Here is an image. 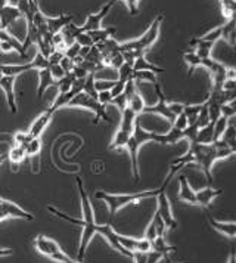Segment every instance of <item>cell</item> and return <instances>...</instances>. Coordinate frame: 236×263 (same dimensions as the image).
<instances>
[{
    "mask_svg": "<svg viewBox=\"0 0 236 263\" xmlns=\"http://www.w3.org/2000/svg\"><path fill=\"white\" fill-rule=\"evenodd\" d=\"M77 183V188H78V194H80V200H82V209H83V219H75V217H71V216L65 215L62 212H59L56 207L53 205H47V210L55 215L62 220H67L72 225H78L83 227V234H82V241H80V247H78V262H84V256H86V250H87V246L90 242V239L93 238L94 234H102L106 238V241L111 244V247H114L118 253H121L123 256H127L130 259H133V253L129 250H126L120 242H118V234L114 231V228L111 223H106L104 227H99L94 223L93 219V209H92V204L89 200V195L84 190V185H83V180L80 178L75 179Z\"/></svg>",
    "mask_w": 236,
    "mask_h": 263,
    "instance_id": "6da1fadb",
    "label": "cell"
},
{
    "mask_svg": "<svg viewBox=\"0 0 236 263\" xmlns=\"http://www.w3.org/2000/svg\"><path fill=\"white\" fill-rule=\"evenodd\" d=\"M163 20H164V15L160 13L155 20L152 21L151 27L146 30V33L141 36L136 40H131L127 43H123L120 45V52L124 58L126 64L133 65L136 58L139 57H145V53L148 52V49L152 46L153 43L156 42V39L160 36V30H161V24H163Z\"/></svg>",
    "mask_w": 236,
    "mask_h": 263,
    "instance_id": "7a4b0ae2",
    "label": "cell"
},
{
    "mask_svg": "<svg viewBox=\"0 0 236 263\" xmlns=\"http://www.w3.org/2000/svg\"><path fill=\"white\" fill-rule=\"evenodd\" d=\"M168 185L163 183L161 188L158 190H151V191H142V192H134V194H108L104 191H96L94 192V197L97 200H104L108 207H109V223L112 220V217L115 216L118 210H121L123 207L129 205V204H137L141 203L142 200L145 198H152L156 197L161 191H165Z\"/></svg>",
    "mask_w": 236,
    "mask_h": 263,
    "instance_id": "3957f363",
    "label": "cell"
},
{
    "mask_svg": "<svg viewBox=\"0 0 236 263\" xmlns=\"http://www.w3.org/2000/svg\"><path fill=\"white\" fill-rule=\"evenodd\" d=\"M156 142V144L163 145V133H155V132L145 130L141 126L139 120H136L134 123V129L130 136L129 142L126 145V148L129 149L130 160H131V172H133V178L134 180H139L141 173H139V161H137V154L139 149L143 144L146 142Z\"/></svg>",
    "mask_w": 236,
    "mask_h": 263,
    "instance_id": "277c9868",
    "label": "cell"
},
{
    "mask_svg": "<svg viewBox=\"0 0 236 263\" xmlns=\"http://www.w3.org/2000/svg\"><path fill=\"white\" fill-rule=\"evenodd\" d=\"M189 153L193 156V163H198L201 168L204 170L208 186L212 183V164L219 160L217 158V149L214 144H198V142H190L189 145Z\"/></svg>",
    "mask_w": 236,
    "mask_h": 263,
    "instance_id": "5b68a950",
    "label": "cell"
},
{
    "mask_svg": "<svg viewBox=\"0 0 236 263\" xmlns=\"http://www.w3.org/2000/svg\"><path fill=\"white\" fill-rule=\"evenodd\" d=\"M34 246L37 251L43 256L49 257L50 260L58 263H84L78 262V260H72L68 254H65L62 249L59 247V244L53 239L47 238L45 235H38L34 239Z\"/></svg>",
    "mask_w": 236,
    "mask_h": 263,
    "instance_id": "8992f818",
    "label": "cell"
},
{
    "mask_svg": "<svg viewBox=\"0 0 236 263\" xmlns=\"http://www.w3.org/2000/svg\"><path fill=\"white\" fill-rule=\"evenodd\" d=\"M67 107H82L86 108V109H90L94 112V124H97L101 120H105V121H109L108 120V116H106V105H102L97 99H94L92 96H89L84 92H80L77 95L74 96L68 102Z\"/></svg>",
    "mask_w": 236,
    "mask_h": 263,
    "instance_id": "52a82bcc",
    "label": "cell"
},
{
    "mask_svg": "<svg viewBox=\"0 0 236 263\" xmlns=\"http://www.w3.org/2000/svg\"><path fill=\"white\" fill-rule=\"evenodd\" d=\"M153 87H155V92H156V96H158V102L152 105V107H145L143 108V112H151V114H160V116H163L164 119H167L171 124L174 123V120H176V116L170 111V108H168V102H167V99H165V95L163 93V90H161V86L156 83H153Z\"/></svg>",
    "mask_w": 236,
    "mask_h": 263,
    "instance_id": "ba28073f",
    "label": "cell"
},
{
    "mask_svg": "<svg viewBox=\"0 0 236 263\" xmlns=\"http://www.w3.org/2000/svg\"><path fill=\"white\" fill-rule=\"evenodd\" d=\"M8 217H16V219H24V220H34V216L28 212H25L23 207L18 204L3 200L0 197V222L8 219Z\"/></svg>",
    "mask_w": 236,
    "mask_h": 263,
    "instance_id": "9c48e42d",
    "label": "cell"
},
{
    "mask_svg": "<svg viewBox=\"0 0 236 263\" xmlns=\"http://www.w3.org/2000/svg\"><path fill=\"white\" fill-rule=\"evenodd\" d=\"M156 198H158V209H156V212L160 213L161 219L164 220L167 229H176L177 220L174 219V216H173L171 204H170V200H168L165 191L160 192V194L156 195Z\"/></svg>",
    "mask_w": 236,
    "mask_h": 263,
    "instance_id": "30bf717a",
    "label": "cell"
},
{
    "mask_svg": "<svg viewBox=\"0 0 236 263\" xmlns=\"http://www.w3.org/2000/svg\"><path fill=\"white\" fill-rule=\"evenodd\" d=\"M56 111L53 109L52 107H49L46 111H43L37 119L34 120V123L31 124V127H30V136L31 138H40L42 135H43V132L47 127V124L50 123V120H52V116L55 114Z\"/></svg>",
    "mask_w": 236,
    "mask_h": 263,
    "instance_id": "8fae6325",
    "label": "cell"
},
{
    "mask_svg": "<svg viewBox=\"0 0 236 263\" xmlns=\"http://www.w3.org/2000/svg\"><path fill=\"white\" fill-rule=\"evenodd\" d=\"M15 76H2L0 79V87L5 90L6 99H8V105L11 108V111L15 114L16 112V102H15Z\"/></svg>",
    "mask_w": 236,
    "mask_h": 263,
    "instance_id": "7c38bea8",
    "label": "cell"
},
{
    "mask_svg": "<svg viewBox=\"0 0 236 263\" xmlns=\"http://www.w3.org/2000/svg\"><path fill=\"white\" fill-rule=\"evenodd\" d=\"M179 200L183 203L196 205V191L192 190L189 180L185 176L179 178Z\"/></svg>",
    "mask_w": 236,
    "mask_h": 263,
    "instance_id": "4fadbf2b",
    "label": "cell"
},
{
    "mask_svg": "<svg viewBox=\"0 0 236 263\" xmlns=\"http://www.w3.org/2000/svg\"><path fill=\"white\" fill-rule=\"evenodd\" d=\"M21 16H23V13L19 12V9L15 8V6L6 5L5 8H2L0 9V25H2V30H6L9 25L13 24Z\"/></svg>",
    "mask_w": 236,
    "mask_h": 263,
    "instance_id": "5bb4252c",
    "label": "cell"
},
{
    "mask_svg": "<svg viewBox=\"0 0 236 263\" xmlns=\"http://www.w3.org/2000/svg\"><path fill=\"white\" fill-rule=\"evenodd\" d=\"M72 21V15H67V13H61L56 18H50V16H46V23H47V30L50 34H58L64 30L65 25H68Z\"/></svg>",
    "mask_w": 236,
    "mask_h": 263,
    "instance_id": "9a60e30c",
    "label": "cell"
},
{
    "mask_svg": "<svg viewBox=\"0 0 236 263\" xmlns=\"http://www.w3.org/2000/svg\"><path fill=\"white\" fill-rule=\"evenodd\" d=\"M208 222H210L212 229H215L217 232H220L224 237H229V238H235L236 237V222H222V220H217L214 217H208Z\"/></svg>",
    "mask_w": 236,
    "mask_h": 263,
    "instance_id": "2e32d148",
    "label": "cell"
},
{
    "mask_svg": "<svg viewBox=\"0 0 236 263\" xmlns=\"http://www.w3.org/2000/svg\"><path fill=\"white\" fill-rule=\"evenodd\" d=\"M0 42H5V43H8L9 46H11L12 50H16L19 55H21V58H23L24 64H25V61H27V49L24 48V45L19 42V40H16V37H13L12 34H9L6 30H0Z\"/></svg>",
    "mask_w": 236,
    "mask_h": 263,
    "instance_id": "e0dca14e",
    "label": "cell"
},
{
    "mask_svg": "<svg viewBox=\"0 0 236 263\" xmlns=\"http://www.w3.org/2000/svg\"><path fill=\"white\" fill-rule=\"evenodd\" d=\"M222 190H212L211 186H207L201 191H196V204L202 207H208L212 203V200L215 197H219L222 194Z\"/></svg>",
    "mask_w": 236,
    "mask_h": 263,
    "instance_id": "ac0fdd59",
    "label": "cell"
},
{
    "mask_svg": "<svg viewBox=\"0 0 236 263\" xmlns=\"http://www.w3.org/2000/svg\"><path fill=\"white\" fill-rule=\"evenodd\" d=\"M222 39L232 48H236V21L227 20L226 24L222 25Z\"/></svg>",
    "mask_w": 236,
    "mask_h": 263,
    "instance_id": "d6986e66",
    "label": "cell"
},
{
    "mask_svg": "<svg viewBox=\"0 0 236 263\" xmlns=\"http://www.w3.org/2000/svg\"><path fill=\"white\" fill-rule=\"evenodd\" d=\"M137 120V114L134 111H131L129 107L126 108L123 111V119H121V124H120V130L126 132V133H133V129H134V123Z\"/></svg>",
    "mask_w": 236,
    "mask_h": 263,
    "instance_id": "ffe728a7",
    "label": "cell"
},
{
    "mask_svg": "<svg viewBox=\"0 0 236 263\" xmlns=\"http://www.w3.org/2000/svg\"><path fill=\"white\" fill-rule=\"evenodd\" d=\"M38 77H40V84H38V89H37V98L40 99L43 96V92L46 90L50 84H55L56 86V80L52 77L49 67L43 68V70H38Z\"/></svg>",
    "mask_w": 236,
    "mask_h": 263,
    "instance_id": "44dd1931",
    "label": "cell"
},
{
    "mask_svg": "<svg viewBox=\"0 0 236 263\" xmlns=\"http://www.w3.org/2000/svg\"><path fill=\"white\" fill-rule=\"evenodd\" d=\"M133 71H151L153 74H158V72H164V68L148 62L145 60V57H139V58H136L134 64H133Z\"/></svg>",
    "mask_w": 236,
    "mask_h": 263,
    "instance_id": "7402d4cb",
    "label": "cell"
},
{
    "mask_svg": "<svg viewBox=\"0 0 236 263\" xmlns=\"http://www.w3.org/2000/svg\"><path fill=\"white\" fill-rule=\"evenodd\" d=\"M195 142H198V144H212L214 142V123L212 121H210L204 127H200Z\"/></svg>",
    "mask_w": 236,
    "mask_h": 263,
    "instance_id": "603a6c76",
    "label": "cell"
},
{
    "mask_svg": "<svg viewBox=\"0 0 236 263\" xmlns=\"http://www.w3.org/2000/svg\"><path fill=\"white\" fill-rule=\"evenodd\" d=\"M115 31H117V28H112V27L111 28H99V30H94V31H89L87 36L93 40L94 45H97V43H102L108 39H111L115 34Z\"/></svg>",
    "mask_w": 236,
    "mask_h": 263,
    "instance_id": "cb8c5ba5",
    "label": "cell"
},
{
    "mask_svg": "<svg viewBox=\"0 0 236 263\" xmlns=\"http://www.w3.org/2000/svg\"><path fill=\"white\" fill-rule=\"evenodd\" d=\"M151 244H152V250L161 253V254L164 256L165 260H170V259H168V254L176 250V247H173V246H168V244L165 242L164 237H156V238L153 239Z\"/></svg>",
    "mask_w": 236,
    "mask_h": 263,
    "instance_id": "d4e9b609",
    "label": "cell"
},
{
    "mask_svg": "<svg viewBox=\"0 0 236 263\" xmlns=\"http://www.w3.org/2000/svg\"><path fill=\"white\" fill-rule=\"evenodd\" d=\"M182 139H185V133L183 130L176 129L174 126L167 133H163V145H176Z\"/></svg>",
    "mask_w": 236,
    "mask_h": 263,
    "instance_id": "484cf974",
    "label": "cell"
},
{
    "mask_svg": "<svg viewBox=\"0 0 236 263\" xmlns=\"http://www.w3.org/2000/svg\"><path fill=\"white\" fill-rule=\"evenodd\" d=\"M223 139L224 142L227 144V146L233 151V154L236 156V126L235 124H229L227 126V129L224 132L223 135Z\"/></svg>",
    "mask_w": 236,
    "mask_h": 263,
    "instance_id": "4316f807",
    "label": "cell"
},
{
    "mask_svg": "<svg viewBox=\"0 0 236 263\" xmlns=\"http://www.w3.org/2000/svg\"><path fill=\"white\" fill-rule=\"evenodd\" d=\"M130 133H126V132L120 130L118 129L117 133H115V136H114V139H112V144L109 145V149H118V148H124L127 142H129L130 139Z\"/></svg>",
    "mask_w": 236,
    "mask_h": 263,
    "instance_id": "83f0119b",
    "label": "cell"
},
{
    "mask_svg": "<svg viewBox=\"0 0 236 263\" xmlns=\"http://www.w3.org/2000/svg\"><path fill=\"white\" fill-rule=\"evenodd\" d=\"M183 58H185L186 64L189 65V74H192V72L195 71L196 67H201V58L196 55V52L193 49L186 50L185 55H183Z\"/></svg>",
    "mask_w": 236,
    "mask_h": 263,
    "instance_id": "f1b7e54d",
    "label": "cell"
},
{
    "mask_svg": "<svg viewBox=\"0 0 236 263\" xmlns=\"http://www.w3.org/2000/svg\"><path fill=\"white\" fill-rule=\"evenodd\" d=\"M222 5V12L227 20H235L236 21V0H220Z\"/></svg>",
    "mask_w": 236,
    "mask_h": 263,
    "instance_id": "f546056e",
    "label": "cell"
},
{
    "mask_svg": "<svg viewBox=\"0 0 236 263\" xmlns=\"http://www.w3.org/2000/svg\"><path fill=\"white\" fill-rule=\"evenodd\" d=\"M127 107L131 109V111H134L136 114H142L143 112V108H145V102H143V99H142L141 93H139V90L136 92V93H133V95L130 96L129 99V105Z\"/></svg>",
    "mask_w": 236,
    "mask_h": 263,
    "instance_id": "4dcf8cb0",
    "label": "cell"
},
{
    "mask_svg": "<svg viewBox=\"0 0 236 263\" xmlns=\"http://www.w3.org/2000/svg\"><path fill=\"white\" fill-rule=\"evenodd\" d=\"M227 126H229V119H226L223 116L217 120V121H214V142L223 138L224 132L227 129Z\"/></svg>",
    "mask_w": 236,
    "mask_h": 263,
    "instance_id": "1f68e13d",
    "label": "cell"
},
{
    "mask_svg": "<svg viewBox=\"0 0 236 263\" xmlns=\"http://www.w3.org/2000/svg\"><path fill=\"white\" fill-rule=\"evenodd\" d=\"M8 157H9V160H11L13 164H19V163H23L24 158L27 157L25 148L21 146V145H15L11 151H9V156Z\"/></svg>",
    "mask_w": 236,
    "mask_h": 263,
    "instance_id": "d6a6232c",
    "label": "cell"
},
{
    "mask_svg": "<svg viewBox=\"0 0 236 263\" xmlns=\"http://www.w3.org/2000/svg\"><path fill=\"white\" fill-rule=\"evenodd\" d=\"M118 242L126 249V250L131 251H137V244H139V239L137 238H131V237H124V235H120L118 234Z\"/></svg>",
    "mask_w": 236,
    "mask_h": 263,
    "instance_id": "836d02e7",
    "label": "cell"
},
{
    "mask_svg": "<svg viewBox=\"0 0 236 263\" xmlns=\"http://www.w3.org/2000/svg\"><path fill=\"white\" fill-rule=\"evenodd\" d=\"M136 83L139 82H148V83H156V77L155 74L151 71H133V77H131Z\"/></svg>",
    "mask_w": 236,
    "mask_h": 263,
    "instance_id": "e575fe53",
    "label": "cell"
},
{
    "mask_svg": "<svg viewBox=\"0 0 236 263\" xmlns=\"http://www.w3.org/2000/svg\"><path fill=\"white\" fill-rule=\"evenodd\" d=\"M42 151V141H40V138H33L27 146H25V153H27V156H35V154H38Z\"/></svg>",
    "mask_w": 236,
    "mask_h": 263,
    "instance_id": "d590c367",
    "label": "cell"
},
{
    "mask_svg": "<svg viewBox=\"0 0 236 263\" xmlns=\"http://www.w3.org/2000/svg\"><path fill=\"white\" fill-rule=\"evenodd\" d=\"M152 222L153 225H155V228H156V235H158V237H164L167 227H165L164 220L161 219V216H160L158 212H155V215H153L152 217Z\"/></svg>",
    "mask_w": 236,
    "mask_h": 263,
    "instance_id": "8d00e7d4",
    "label": "cell"
},
{
    "mask_svg": "<svg viewBox=\"0 0 236 263\" xmlns=\"http://www.w3.org/2000/svg\"><path fill=\"white\" fill-rule=\"evenodd\" d=\"M111 104H114L115 107L120 108V111L123 112V111L127 108V105H129V101H127V96L124 95V92H123V93H120V95L115 96V98H112V99H111Z\"/></svg>",
    "mask_w": 236,
    "mask_h": 263,
    "instance_id": "74e56055",
    "label": "cell"
},
{
    "mask_svg": "<svg viewBox=\"0 0 236 263\" xmlns=\"http://www.w3.org/2000/svg\"><path fill=\"white\" fill-rule=\"evenodd\" d=\"M80 48H82V46H80L78 43H75V42H74V43L70 45V46L67 48V50H65V57L74 61L77 57H80V55H78V53H80Z\"/></svg>",
    "mask_w": 236,
    "mask_h": 263,
    "instance_id": "f35d334b",
    "label": "cell"
},
{
    "mask_svg": "<svg viewBox=\"0 0 236 263\" xmlns=\"http://www.w3.org/2000/svg\"><path fill=\"white\" fill-rule=\"evenodd\" d=\"M33 138L30 136V133L27 132V133H23V132H18L16 135H15V144L16 145H21V146H27V144L31 141Z\"/></svg>",
    "mask_w": 236,
    "mask_h": 263,
    "instance_id": "ab89813d",
    "label": "cell"
},
{
    "mask_svg": "<svg viewBox=\"0 0 236 263\" xmlns=\"http://www.w3.org/2000/svg\"><path fill=\"white\" fill-rule=\"evenodd\" d=\"M173 126H174L176 129H179V130H185V129L189 126L186 114H185V112H182L180 116H177L176 120H174V123H173Z\"/></svg>",
    "mask_w": 236,
    "mask_h": 263,
    "instance_id": "60d3db41",
    "label": "cell"
},
{
    "mask_svg": "<svg viewBox=\"0 0 236 263\" xmlns=\"http://www.w3.org/2000/svg\"><path fill=\"white\" fill-rule=\"evenodd\" d=\"M204 40H208V42H217L219 39H222V25L220 27H215L214 30H211L210 33H207L205 36H202Z\"/></svg>",
    "mask_w": 236,
    "mask_h": 263,
    "instance_id": "b9f144b4",
    "label": "cell"
},
{
    "mask_svg": "<svg viewBox=\"0 0 236 263\" xmlns=\"http://www.w3.org/2000/svg\"><path fill=\"white\" fill-rule=\"evenodd\" d=\"M49 70H50V74H52V77L58 82V80H61V79H64L65 77V74L67 72L62 70V67L59 65V64H55V65H50L49 67Z\"/></svg>",
    "mask_w": 236,
    "mask_h": 263,
    "instance_id": "7bdbcfd3",
    "label": "cell"
},
{
    "mask_svg": "<svg viewBox=\"0 0 236 263\" xmlns=\"http://www.w3.org/2000/svg\"><path fill=\"white\" fill-rule=\"evenodd\" d=\"M75 43H78L80 46H87V48L94 46L93 40L87 36V33H82V34H78V36L75 37Z\"/></svg>",
    "mask_w": 236,
    "mask_h": 263,
    "instance_id": "ee69618b",
    "label": "cell"
},
{
    "mask_svg": "<svg viewBox=\"0 0 236 263\" xmlns=\"http://www.w3.org/2000/svg\"><path fill=\"white\" fill-rule=\"evenodd\" d=\"M64 57H65V52H64V50H55V52H52V53L49 55V58H47L49 67H50V65H55V64H59Z\"/></svg>",
    "mask_w": 236,
    "mask_h": 263,
    "instance_id": "f6af8a7d",
    "label": "cell"
},
{
    "mask_svg": "<svg viewBox=\"0 0 236 263\" xmlns=\"http://www.w3.org/2000/svg\"><path fill=\"white\" fill-rule=\"evenodd\" d=\"M163 259H164V256L152 249L146 253V263H160Z\"/></svg>",
    "mask_w": 236,
    "mask_h": 263,
    "instance_id": "bcb514c9",
    "label": "cell"
},
{
    "mask_svg": "<svg viewBox=\"0 0 236 263\" xmlns=\"http://www.w3.org/2000/svg\"><path fill=\"white\" fill-rule=\"evenodd\" d=\"M59 65L62 67V70L65 72H72V70L75 68V62L70 58H67V57H64L61 62H59Z\"/></svg>",
    "mask_w": 236,
    "mask_h": 263,
    "instance_id": "7dc6e473",
    "label": "cell"
},
{
    "mask_svg": "<svg viewBox=\"0 0 236 263\" xmlns=\"http://www.w3.org/2000/svg\"><path fill=\"white\" fill-rule=\"evenodd\" d=\"M123 64H124V58H123L121 52H118L117 55H114V57L111 58V61H109V67L114 68V70H118Z\"/></svg>",
    "mask_w": 236,
    "mask_h": 263,
    "instance_id": "c3c4849f",
    "label": "cell"
},
{
    "mask_svg": "<svg viewBox=\"0 0 236 263\" xmlns=\"http://www.w3.org/2000/svg\"><path fill=\"white\" fill-rule=\"evenodd\" d=\"M168 108L177 117V116H180L185 111V104H182V102H168Z\"/></svg>",
    "mask_w": 236,
    "mask_h": 263,
    "instance_id": "681fc988",
    "label": "cell"
},
{
    "mask_svg": "<svg viewBox=\"0 0 236 263\" xmlns=\"http://www.w3.org/2000/svg\"><path fill=\"white\" fill-rule=\"evenodd\" d=\"M111 99H112L111 90H102V92H99V95H97V101H99L102 105L111 104Z\"/></svg>",
    "mask_w": 236,
    "mask_h": 263,
    "instance_id": "f907efd6",
    "label": "cell"
},
{
    "mask_svg": "<svg viewBox=\"0 0 236 263\" xmlns=\"http://www.w3.org/2000/svg\"><path fill=\"white\" fill-rule=\"evenodd\" d=\"M127 3V8L131 15H136L139 12V0H124Z\"/></svg>",
    "mask_w": 236,
    "mask_h": 263,
    "instance_id": "816d5d0a",
    "label": "cell"
},
{
    "mask_svg": "<svg viewBox=\"0 0 236 263\" xmlns=\"http://www.w3.org/2000/svg\"><path fill=\"white\" fill-rule=\"evenodd\" d=\"M133 260L134 263H146V253H133Z\"/></svg>",
    "mask_w": 236,
    "mask_h": 263,
    "instance_id": "f5cc1de1",
    "label": "cell"
},
{
    "mask_svg": "<svg viewBox=\"0 0 236 263\" xmlns=\"http://www.w3.org/2000/svg\"><path fill=\"white\" fill-rule=\"evenodd\" d=\"M227 80H236L235 68H227V70H226V82H227Z\"/></svg>",
    "mask_w": 236,
    "mask_h": 263,
    "instance_id": "db71d44e",
    "label": "cell"
},
{
    "mask_svg": "<svg viewBox=\"0 0 236 263\" xmlns=\"http://www.w3.org/2000/svg\"><path fill=\"white\" fill-rule=\"evenodd\" d=\"M227 263H236V247L235 246H232V247H230V254H229Z\"/></svg>",
    "mask_w": 236,
    "mask_h": 263,
    "instance_id": "11a10c76",
    "label": "cell"
},
{
    "mask_svg": "<svg viewBox=\"0 0 236 263\" xmlns=\"http://www.w3.org/2000/svg\"><path fill=\"white\" fill-rule=\"evenodd\" d=\"M89 52H90V48H87V46H82V48H80V53H78V55H80L83 60H84V58L89 55Z\"/></svg>",
    "mask_w": 236,
    "mask_h": 263,
    "instance_id": "9f6ffc18",
    "label": "cell"
},
{
    "mask_svg": "<svg viewBox=\"0 0 236 263\" xmlns=\"http://www.w3.org/2000/svg\"><path fill=\"white\" fill-rule=\"evenodd\" d=\"M13 250L12 249H0V257H5V256H11Z\"/></svg>",
    "mask_w": 236,
    "mask_h": 263,
    "instance_id": "6f0895ef",
    "label": "cell"
},
{
    "mask_svg": "<svg viewBox=\"0 0 236 263\" xmlns=\"http://www.w3.org/2000/svg\"><path fill=\"white\" fill-rule=\"evenodd\" d=\"M2 76H3V71H2V65H0V79H2Z\"/></svg>",
    "mask_w": 236,
    "mask_h": 263,
    "instance_id": "680465c9",
    "label": "cell"
},
{
    "mask_svg": "<svg viewBox=\"0 0 236 263\" xmlns=\"http://www.w3.org/2000/svg\"><path fill=\"white\" fill-rule=\"evenodd\" d=\"M33 2H37V0H33Z\"/></svg>",
    "mask_w": 236,
    "mask_h": 263,
    "instance_id": "91938a15",
    "label": "cell"
}]
</instances>
